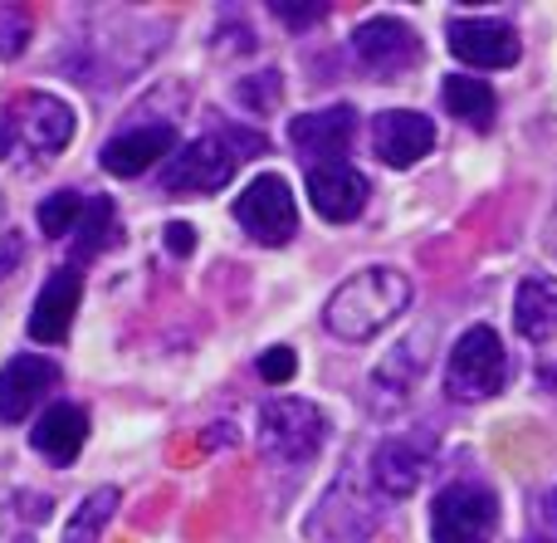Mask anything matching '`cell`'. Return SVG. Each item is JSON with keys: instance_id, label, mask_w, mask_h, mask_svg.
Wrapping results in <instances>:
<instances>
[{"instance_id": "1", "label": "cell", "mask_w": 557, "mask_h": 543, "mask_svg": "<svg viewBox=\"0 0 557 543\" xmlns=\"http://www.w3.org/2000/svg\"><path fill=\"white\" fill-rule=\"evenodd\" d=\"M411 304V280L392 264H372V270L352 274L343 289L327 299L323 323L327 333H337L343 343H367Z\"/></svg>"}, {"instance_id": "2", "label": "cell", "mask_w": 557, "mask_h": 543, "mask_svg": "<svg viewBox=\"0 0 557 543\" xmlns=\"http://www.w3.org/2000/svg\"><path fill=\"white\" fill-rule=\"evenodd\" d=\"M386 499L376 495V485L357 466H347L343 476L327 485V495L318 499V509L304 519V534L313 543H367L382 529Z\"/></svg>"}, {"instance_id": "3", "label": "cell", "mask_w": 557, "mask_h": 543, "mask_svg": "<svg viewBox=\"0 0 557 543\" xmlns=\"http://www.w3.org/2000/svg\"><path fill=\"white\" fill-rule=\"evenodd\" d=\"M509 382V353L504 338L484 323H474L470 333H460V343L450 348V368H445V392L455 402H490Z\"/></svg>"}, {"instance_id": "4", "label": "cell", "mask_w": 557, "mask_h": 543, "mask_svg": "<svg viewBox=\"0 0 557 543\" xmlns=\"http://www.w3.org/2000/svg\"><path fill=\"white\" fill-rule=\"evenodd\" d=\"M327 417L304 397H274L260 411V451L278 466H304L323 451Z\"/></svg>"}, {"instance_id": "5", "label": "cell", "mask_w": 557, "mask_h": 543, "mask_svg": "<svg viewBox=\"0 0 557 543\" xmlns=\"http://www.w3.org/2000/svg\"><path fill=\"white\" fill-rule=\"evenodd\" d=\"M499 495L480 480H455L431 505V543H494Z\"/></svg>"}, {"instance_id": "6", "label": "cell", "mask_w": 557, "mask_h": 543, "mask_svg": "<svg viewBox=\"0 0 557 543\" xmlns=\"http://www.w3.org/2000/svg\"><path fill=\"white\" fill-rule=\"evenodd\" d=\"M5 133L15 137L20 147H29V152L59 157L69 143H74V108L54 94L25 88V94H15L5 108Z\"/></svg>"}, {"instance_id": "7", "label": "cell", "mask_w": 557, "mask_h": 543, "mask_svg": "<svg viewBox=\"0 0 557 543\" xmlns=\"http://www.w3.org/2000/svg\"><path fill=\"white\" fill-rule=\"evenodd\" d=\"M235 166H240V152H235L231 137H225V133H206V137L186 143L182 152L172 157V166H166V176H162V192L166 196L221 192V186L235 176Z\"/></svg>"}, {"instance_id": "8", "label": "cell", "mask_w": 557, "mask_h": 543, "mask_svg": "<svg viewBox=\"0 0 557 543\" xmlns=\"http://www.w3.org/2000/svg\"><path fill=\"white\" fill-rule=\"evenodd\" d=\"M235 221L245 225V235L260 245H288L298 231V206L284 176H255L240 196H235Z\"/></svg>"}, {"instance_id": "9", "label": "cell", "mask_w": 557, "mask_h": 543, "mask_svg": "<svg viewBox=\"0 0 557 543\" xmlns=\"http://www.w3.org/2000/svg\"><path fill=\"white\" fill-rule=\"evenodd\" d=\"M425 470H431V436H386L372 451L367 480L376 485L382 499H406V495H416Z\"/></svg>"}, {"instance_id": "10", "label": "cell", "mask_w": 557, "mask_h": 543, "mask_svg": "<svg viewBox=\"0 0 557 543\" xmlns=\"http://www.w3.org/2000/svg\"><path fill=\"white\" fill-rule=\"evenodd\" d=\"M352 54L382 78H396L401 69H411L421 59V35L396 15H376L352 29Z\"/></svg>"}, {"instance_id": "11", "label": "cell", "mask_w": 557, "mask_h": 543, "mask_svg": "<svg viewBox=\"0 0 557 543\" xmlns=\"http://www.w3.org/2000/svg\"><path fill=\"white\" fill-rule=\"evenodd\" d=\"M372 147L386 166H416L435 152V123L411 108H386L372 123Z\"/></svg>"}, {"instance_id": "12", "label": "cell", "mask_w": 557, "mask_h": 543, "mask_svg": "<svg viewBox=\"0 0 557 543\" xmlns=\"http://www.w3.org/2000/svg\"><path fill=\"white\" fill-rule=\"evenodd\" d=\"M166 152H176V123H133L117 137H108L98 162L113 176H143L152 162H162Z\"/></svg>"}, {"instance_id": "13", "label": "cell", "mask_w": 557, "mask_h": 543, "mask_svg": "<svg viewBox=\"0 0 557 543\" xmlns=\"http://www.w3.org/2000/svg\"><path fill=\"white\" fill-rule=\"evenodd\" d=\"M59 387V362L39 353H20L0 372V421H25L49 392Z\"/></svg>"}, {"instance_id": "14", "label": "cell", "mask_w": 557, "mask_h": 543, "mask_svg": "<svg viewBox=\"0 0 557 543\" xmlns=\"http://www.w3.org/2000/svg\"><path fill=\"white\" fill-rule=\"evenodd\" d=\"M308 201H313V211L323 215V221L347 225V221H357L367 206V176L347 162H318L313 172H308Z\"/></svg>"}, {"instance_id": "15", "label": "cell", "mask_w": 557, "mask_h": 543, "mask_svg": "<svg viewBox=\"0 0 557 543\" xmlns=\"http://www.w3.org/2000/svg\"><path fill=\"white\" fill-rule=\"evenodd\" d=\"M450 54L470 69H509V64H519L523 45L509 25H499V20H455Z\"/></svg>"}, {"instance_id": "16", "label": "cell", "mask_w": 557, "mask_h": 543, "mask_svg": "<svg viewBox=\"0 0 557 543\" xmlns=\"http://www.w3.org/2000/svg\"><path fill=\"white\" fill-rule=\"evenodd\" d=\"M425 343H431V329L401 338L382 362H376V372H372V407L376 411H396L406 397H411V387L421 382V372H425V358H431Z\"/></svg>"}, {"instance_id": "17", "label": "cell", "mask_w": 557, "mask_h": 543, "mask_svg": "<svg viewBox=\"0 0 557 543\" xmlns=\"http://www.w3.org/2000/svg\"><path fill=\"white\" fill-rule=\"evenodd\" d=\"M357 137V113L347 103L318 108V113H298L288 123V143L304 157H323V162H343V152Z\"/></svg>"}, {"instance_id": "18", "label": "cell", "mask_w": 557, "mask_h": 543, "mask_svg": "<svg viewBox=\"0 0 557 543\" xmlns=\"http://www.w3.org/2000/svg\"><path fill=\"white\" fill-rule=\"evenodd\" d=\"M78 294H84V274L74 264L54 270L39 289L35 309H29V338L35 343H64L69 338V323H74V309H78Z\"/></svg>"}, {"instance_id": "19", "label": "cell", "mask_w": 557, "mask_h": 543, "mask_svg": "<svg viewBox=\"0 0 557 543\" xmlns=\"http://www.w3.org/2000/svg\"><path fill=\"white\" fill-rule=\"evenodd\" d=\"M35 451L45 460H54V466H74L78 451H84L88 441V417L84 407H74V402H54V407H45V417H39L35 427Z\"/></svg>"}, {"instance_id": "20", "label": "cell", "mask_w": 557, "mask_h": 543, "mask_svg": "<svg viewBox=\"0 0 557 543\" xmlns=\"http://www.w3.org/2000/svg\"><path fill=\"white\" fill-rule=\"evenodd\" d=\"M513 323L529 343H548L557 333V280L553 274H529L513 294Z\"/></svg>"}, {"instance_id": "21", "label": "cell", "mask_w": 557, "mask_h": 543, "mask_svg": "<svg viewBox=\"0 0 557 543\" xmlns=\"http://www.w3.org/2000/svg\"><path fill=\"white\" fill-rule=\"evenodd\" d=\"M441 94H445V108H450V113L460 118L465 127H474V133H490V127H494L499 98H494V88L484 84V78H474V74H450Z\"/></svg>"}, {"instance_id": "22", "label": "cell", "mask_w": 557, "mask_h": 543, "mask_svg": "<svg viewBox=\"0 0 557 543\" xmlns=\"http://www.w3.org/2000/svg\"><path fill=\"white\" fill-rule=\"evenodd\" d=\"M117 499H123L117 495V485H98L94 495L74 509V519L64 525V539L59 543H98L103 539V529H108V519L117 515Z\"/></svg>"}, {"instance_id": "23", "label": "cell", "mask_w": 557, "mask_h": 543, "mask_svg": "<svg viewBox=\"0 0 557 543\" xmlns=\"http://www.w3.org/2000/svg\"><path fill=\"white\" fill-rule=\"evenodd\" d=\"M117 240V215H113V201L108 196H94L84 206V221H78V240H74V264L78 260H98L108 245Z\"/></svg>"}, {"instance_id": "24", "label": "cell", "mask_w": 557, "mask_h": 543, "mask_svg": "<svg viewBox=\"0 0 557 543\" xmlns=\"http://www.w3.org/2000/svg\"><path fill=\"white\" fill-rule=\"evenodd\" d=\"M84 196L78 192H54L49 201H39V211H35V221H39V231L49 235V240H59V235H69V231H78V221H84Z\"/></svg>"}, {"instance_id": "25", "label": "cell", "mask_w": 557, "mask_h": 543, "mask_svg": "<svg viewBox=\"0 0 557 543\" xmlns=\"http://www.w3.org/2000/svg\"><path fill=\"white\" fill-rule=\"evenodd\" d=\"M278 94H284V78H278V69H264V74H250V78H240V84H235V98H240L250 113H274Z\"/></svg>"}, {"instance_id": "26", "label": "cell", "mask_w": 557, "mask_h": 543, "mask_svg": "<svg viewBox=\"0 0 557 543\" xmlns=\"http://www.w3.org/2000/svg\"><path fill=\"white\" fill-rule=\"evenodd\" d=\"M29 25H35V10L29 5H0V59L25 54Z\"/></svg>"}, {"instance_id": "27", "label": "cell", "mask_w": 557, "mask_h": 543, "mask_svg": "<svg viewBox=\"0 0 557 543\" xmlns=\"http://www.w3.org/2000/svg\"><path fill=\"white\" fill-rule=\"evenodd\" d=\"M270 15L288 29H308L318 20H327V5H270Z\"/></svg>"}, {"instance_id": "28", "label": "cell", "mask_w": 557, "mask_h": 543, "mask_svg": "<svg viewBox=\"0 0 557 543\" xmlns=\"http://www.w3.org/2000/svg\"><path fill=\"white\" fill-rule=\"evenodd\" d=\"M294 368H298L294 348H270V353L260 358V378H264V382H288V378H294Z\"/></svg>"}, {"instance_id": "29", "label": "cell", "mask_w": 557, "mask_h": 543, "mask_svg": "<svg viewBox=\"0 0 557 543\" xmlns=\"http://www.w3.org/2000/svg\"><path fill=\"white\" fill-rule=\"evenodd\" d=\"M20 260H25V235L5 231L0 235V280H10V274L20 270Z\"/></svg>"}, {"instance_id": "30", "label": "cell", "mask_w": 557, "mask_h": 543, "mask_svg": "<svg viewBox=\"0 0 557 543\" xmlns=\"http://www.w3.org/2000/svg\"><path fill=\"white\" fill-rule=\"evenodd\" d=\"M166 250H172V255H191L196 250V231H191V225H186V221L166 225Z\"/></svg>"}, {"instance_id": "31", "label": "cell", "mask_w": 557, "mask_h": 543, "mask_svg": "<svg viewBox=\"0 0 557 543\" xmlns=\"http://www.w3.org/2000/svg\"><path fill=\"white\" fill-rule=\"evenodd\" d=\"M539 519H543V529H548V539H557V490H548V495L539 499Z\"/></svg>"}, {"instance_id": "32", "label": "cell", "mask_w": 557, "mask_h": 543, "mask_svg": "<svg viewBox=\"0 0 557 543\" xmlns=\"http://www.w3.org/2000/svg\"><path fill=\"white\" fill-rule=\"evenodd\" d=\"M10 147H15V137H10V133H5V123H0V157H5Z\"/></svg>"}, {"instance_id": "33", "label": "cell", "mask_w": 557, "mask_h": 543, "mask_svg": "<svg viewBox=\"0 0 557 543\" xmlns=\"http://www.w3.org/2000/svg\"><path fill=\"white\" fill-rule=\"evenodd\" d=\"M543 382H548V387L557 392V362H548V368H543Z\"/></svg>"}, {"instance_id": "34", "label": "cell", "mask_w": 557, "mask_h": 543, "mask_svg": "<svg viewBox=\"0 0 557 543\" xmlns=\"http://www.w3.org/2000/svg\"><path fill=\"white\" fill-rule=\"evenodd\" d=\"M533 543H543V539H533Z\"/></svg>"}, {"instance_id": "35", "label": "cell", "mask_w": 557, "mask_h": 543, "mask_svg": "<svg viewBox=\"0 0 557 543\" xmlns=\"http://www.w3.org/2000/svg\"><path fill=\"white\" fill-rule=\"evenodd\" d=\"M0 235H5V231H0Z\"/></svg>"}]
</instances>
